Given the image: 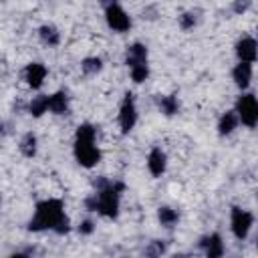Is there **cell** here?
<instances>
[{
  "instance_id": "cell-21",
  "label": "cell",
  "mask_w": 258,
  "mask_h": 258,
  "mask_svg": "<svg viewBox=\"0 0 258 258\" xmlns=\"http://www.w3.org/2000/svg\"><path fill=\"white\" fill-rule=\"evenodd\" d=\"M10 258H28V256H26V254H22V252H16V254H12Z\"/></svg>"
},
{
  "instance_id": "cell-9",
  "label": "cell",
  "mask_w": 258,
  "mask_h": 258,
  "mask_svg": "<svg viewBox=\"0 0 258 258\" xmlns=\"http://www.w3.org/2000/svg\"><path fill=\"white\" fill-rule=\"evenodd\" d=\"M236 54L240 58V62H254L256 58V40L252 36H242V40L236 46Z\"/></svg>"
},
{
  "instance_id": "cell-17",
  "label": "cell",
  "mask_w": 258,
  "mask_h": 258,
  "mask_svg": "<svg viewBox=\"0 0 258 258\" xmlns=\"http://www.w3.org/2000/svg\"><path fill=\"white\" fill-rule=\"evenodd\" d=\"M40 36H42V40L48 42V44H56V42H58V32H56L52 26H42V28H40Z\"/></svg>"
},
{
  "instance_id": "cell-1",
  "label": "cell",
  "mask_w": 258,
  "mask_h": 258,
  "mask_svg": "<svg viewBox=\"0 0 258 258\" xmlns=\"http://www.w3.org/2000/svg\"><path fill=\"white\" fill-rule=\"evenodd\" d=\"M62 224L67 226L64 204L56 198H48L36 206L30 220V230H62Z\"/></svg>"
},
{
  "instance_id": "cell-16",
  "label": "cell",
  "mask_w": 258,
  "mask_h": 258,
  "mask_svg": "<svg viewBox=\"0 0 258 258\" xmlns=\"http://www.w3.org/2000/svg\"><path fill=\"white\" fill-rule=\"evenodd\" d=\"M30 111L34 115H42L44 111H48V97H36L32 103H30Z\"/></svg>"
},
{
  "instance_id": "cell-5",
  "label": "cell",
  "mask_w": 258,
  "mask_h": 258,
  "mask_svg": "<svg viewBox=\"0 0 258 258\" xmlns=\"http://www.w3.org/2000/svg\"><path fill=\"white\" fill-rule=\"evenodd\" d=\"M105 18H107V24L117 32H125L131 26V16L119 4H109L105 10Z\"/></svg>"
},
{
  "instance_id": "cell-19",
  "label": "cell",
  "mask_w": 258,
  "mask_h": 258,
  "mask_svg": "<svg viewBox=\"0 0 258 258\" xmlns=\"http://www.w3.org/2000/svg\"><path fill=\"white\" fill-rule=\"evenodd\" d=\"M34 149H36V139H34V135H26L24 141H22V151H24L26 155H32Z\"/></svg>"
},
{
  "instance_id": "cell-12",
  "label": "cell",
  "mask_w": 258,
  "mask_h": 258,
  "mask_svg": "<svg viewBox=\"0 0 258 258\" xmlns=\"http://www.w3.org/2000/svg\"><path fill=\"white\" fill-rule=\"evenodd\" d=\"M204 250H206V258H222L224 254V242L218 234H212L206 238L204 242Z\"/></svg>"
},
{
  "instance_id": "cell-11",
  "label": "cell",
  "mask_w": 258,
  "mask_h": 258,
  "mask_svg": "<svg viewBox=\"0 0 258 258\" xmlns=\"http://www.w3.org/2000/svg\"><path fill=\"white\" fill-rule=\"evenodd\" d=\"M232 77H234V81H236L238 87L246 89L250 85V81H252V64L250 62H238L236 69H234V73H232Z\"/></svg>"
},
{
  "instance_id": "cell-8",
  "label": "cell",
  "mask_w": 258,
  "mask_h": 258,
  "mask_svg": "<svg viewBox=\"0 0 258 258\" xmlns=\"http://www.w3.org/2000/svg\"><path fill=\"white\" fill-rule=\"evenodd\" d=\"M137 121V109H135V103L131 99V95H127L121 103V109H119V125H121V131H131L133 125Z\"/></svg>"
},
{
  "instance_id": "cell-13",
  "label": "cell",
  "mask_w": 258,
  "mask_h": 258,
  "mask_svg": "<svg viewBox=\"0 0 258 258\" xmlns=\"http://www.w3.org/2000/svg\"><path fill=\"white\" fill-rule=\"evenodd\" d=\"M147 167L153 175H161L165 171V153L161 149H153L147 157Z\"/></svg>"
},
{
  "instance_id": "cell-4",
  "label": "cell",
  "mask_w": 258,
  "mask_h": 258,
  "mask_svg": "<svg viewBox=\"0 0 258 258\" xmlns=\"http://www.w3.org/2000/svg\"><path fill=\"white\" fill-rule=\"evenodd\" d=\"M236 117L238 121H242L246 127H254L258 123V103H256V97L252 93H246L238 99V105H236Z\"/></svg>"
},
{
  "instance_id": "cell-3",
  "label": "cell",
  "mask_w": 258,
  "mask_h": 258,
  "mask_svg": "<svg viewBox=\"0 0 258 258\" xmlns=\"http://www.w3.org/2000/svg\"><path fill=\"white\" fill-rule=\"evenodd\" d=\"M127 64L131 69V77L133 81L141 83L147 79V50L141 44H133L127 50Z\"/></svg>"
},
{
  "instance_id": "cell-20",
  "label": "cell",
  "mask_w": 258,
  "mask_h": 258,
  "mask_svg": "<svg viewBox=\"0 0 258 258\" xmlns=\"http://www.w3.org/2000/svg\"><path fill=\"white\" fill-rule=\"evenodd\" d=\"M83 69H85L87 73L99 71V69H101V60H99V58H87V60H85V64H83Z\"/></svg>"
},
{
  "instance_id": "cell-6",
  "label": "cell",
  "mask_w": 258,
  "mask_h": 258,
  "mask_svg": "<svg viewBox=\"0 0 258 258\" xmlns=\"http://www.w3.org/2000/svg\"><path fill=\"white\" fill-rule=\"evenodd\" d=\"M252 222H254V218H252L250 212L240 210V208L232 210V232H234L236 238H240V240L246 238L250 228H252Z\"/></svg>"
},
{
  "instance_id": "cell-15",
  "label": "cell",
  "mask_w": 258,
  "mask_h": 258,
  "mask_svg": "<svg viewBox=\"0 0 258 258\" xmlns=\"http://www.w3.org/2000/svg\"><path fill=\"white\" fill-rule=\"evenodd\" d=\"M236 125H238V117H236V113L234 111H230V113H226L222 119H220V125H218V129H220V133L224 135H228V133H232L234 129H236Z\"/></svg>"
},
{
  "instance_id": "cell-10",
  "label": "cell",
  "mask_w": 258,
  "mask_h": 258,
  "mask_svg": "<svg viewBox=\"0 0 258 258\" xmlns=\"http://www.w3.org/2000/svg\"><path fill=\"white\" fill-rule=\"evenodd\" d=\"M24 77H26V81H28V85H30L32 89H38V87L44 83V79H46V69H44V64H40V62H32V64L26 67Z\"/></svg>"
},
{
  "instance_id": "cell-14",
  "label": "cell",
  "mask_w": 258,
  "mask_h": 258,
  "mask_svg": "<svg viewBox=\"0 0 258 258\" xmlns=\"http://www.w3.org/2000/svg\"><path fill=\"white\" fill-rule=\"evenodd\" d=\"M48 111H52V113H64L67 111V97L62 93L48 95Z\"/></svg>"
},
{
  "instance_id": "cell-2",
  "label": "cell",
  "mask_w": 258,
  "mask_h": 258,
  "mask_svg": "<svg viewBox=\"0 0 258 258\" xmlns=\"http://www.w3.org/2000/svg\"><path fill=\"white\" fill-rule=\"evenodd\" d=\"M99 147L95 143V129L91 125H81L75 139V157L81 165L91 167L99 161Z\"/></svg>"
},
{
  "instance_id": "cell-18",
  "label": "cell",
  "mask_w": 258,
  "mask_h": 258,
  "mask_svg": "<svg viewBox=\"0 0 258 258\" xmlns=\"http://www.w3.org/2000/svg\"><path fill=\"white\" fill-rule=\"evenodd\" d=\"M159 220H161L165 226H171V224L177 220V214H175L173 210H169V208H161V210H159Z\"/></svg>"
},
{
  "instance_id": "cell-7",
  "label": "cell",
  "mask_w": 258,
  "mask_h": 258,
  "mask_svg": "<svg viewBox=\"0 0 258 258\" xmlns=\"http://www.w3.org/2000/svg\"><path fill=\"white\" fill-rule=\"evenodd\" d=\"M119 208V194L113 189V187H105L99 191V198H97V210L105 216H115Z\"/></svg>"
}]
</instances>
